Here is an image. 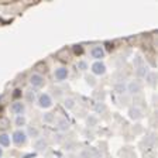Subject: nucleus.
I'll use <instances>...</instances> for the list:
<instances>
[{"mask_svg": "<svg viewBox=\"0 0 158 158\" xmlns=\"http://www.w3.org/2000/svg\"><path fill=\"white\" fill-rule=\"evenodd\" d=\"M26 140H27V134L24 131H21V130H17V131H14V134H13L14 144L21 145V144H24V143H26Z\"/></svg>", "mask_w": 158, "mask_h": 158, "instance_id": "nucleus-1", "label": "nucleus"}, {"mask_svg": "<svg viewBox=\"0 0 158 158\" xmlns=\"http://www.w3.org/2000/svg\"><path fill=\"white\" fill-rule=\"evenodd\" d=\"M30 83L34 86V88H41L44 85V78L40 73H33L31 78H30Z\"/></svg>", "mask_w": 158, "mask_h": 158, "instance_id": "nucleus-2", "label": "nucleus"}, {"mask_svg": "<svg viewBox=\"0 0 158 158\" xmlns=\"http://www.w3.org/2000/svg\"><path fill=\"white\" fill-rule=\"evenodd\" d=\"M92 72L95 73V75H103V73L106 72L105 64L100 62V61H96V62L92 65Z\"/></svg>", "mask_w": 158, "mask_h": 158, "instance_id": "nucleus-3", "label": "nucleus"}, {"mask_svg": "<svg viewBox=\"0 0 158 158\" xmlns=\"http://www.w3.org/2000/svg\"><path fill=\"white\" fill-rule=\"evenodd\" d=\"M38 105L41 106V107H49V106L52 105V100H51L49 95H47V93H43V95L38 98Z\"/></svg>", "mask_w": 158, "mask_h": 158, "instance_id": "nucleus-4", "label": "nucleus"}, {"mask_svg": "<svg viewBox=\"0 0 158 158\" xmlns=\"http://www.w3.org/2000/svg\"><path fill=\"white\" fill-rule=\"evenodd\" d=\"M141 90V83L138 81H133L130 85H128V92L130 93H138Z\"/></svg>", "mask_w": 158, "mask_h": 158, "instance_id": "nucleus-5", "label": "nucleus"}, {"mask_svg": "<svg viewBox=\"0 0 158 158\" xmlns=\"http://www.w3.org/2000/svg\"><path fill=\"white\" fill-rule=\"evenodd\" d=\"M66 76H68V69L66 68H58L55 71V78L58 81H64V79H66Z\"/></svg>", "mask_w": 158, "mask_h": 158, "instance_id": "nucleus-6", "label": "nucleus"}, {"mask_svg": "<svg viewBox=\"0 0 158 158\" xmlns=\"http://www.w3.org/2000/svg\"><path fill=\"white\" fill-rule=\"evenodd\" d=\"M92 56L96 59H100L105 56V51H103L102 47H95V48L92 49Z\"/></svg>", "mask_w": 158, "mask_h": 158, "instance_id": "nucleus-7", "label": "nucleus"}, {"mask_svg": "<svg viewBox=\"0 0 158 158\" xmlns=\"http://www.w3.org/2000/svg\"><path fill=\"white\" fill-rule=\"evenodd\" d=\"M11 112H14L16 114H21L24 112V105L21 102H16L11 105Z\"/></svg>", "mask_w": 158, "mask_h": 158, "instance_id": "nucleus-8", "label": "nucleus"}, {"mask_svg": "<svg viewBox=\"0 0 158 158\" xmlns=\"http://www.w3.org/2000/svg\"><path fill=\"white\" fill-rule=\"evenodd\" d=\"M135 73H137V76H140V78H145V76L148 75V68L147 66H138L137 71H135Z\"/></svg>", "mask_w": 158, "mask_h": 158, "instance_id": "nucleus-9", "label": "nucleus"}, {"mask_svg": "<svg viewBox=\"0 0 158 158\" xmlns=\"http://www.w3.org/2000/svg\"><path fill=\"white\" fill-rule=\"evenodd\" d=\"M0 144L3 145V147H9L10 145V135L7 134H0Z\"/></svg>", "mask_w": 158, "mask_h": 158, "instance_id": "nucleus-10", "label": "nucleus"}, {"mask_svg": "<svg viewBox=\"0 0 158 158\" xmlns=\"http://www.w3.org/2000/svg\"><path fill=\"white\" fill-rule=\"evenodd\" d=\"M128 113H130V117H131V118H135V120L141 117V112H140L138 109H131V110H130Z\"/></svg>", "mask_w": 158, "mask_h": 158, "instance_id": "nucleus-11", "label": "nucleus"}, {"mask_svg": "<svg viewBox=\"0 0 158 158\" xmlns=\"http://www.w3.org/2000/svg\"><path fill=\"white\" fill-rule=\"evenodd\" d=\"M26 98H27V100H28V102H34V100H35V92H34V90H31V89H30V90H27Z\"/></svg>", "mask_w": 158, "mask_h": 158, "instance_id": "nucleus-12", "label": "nucleus"}, {"mask_svg": "<svg viewBox=\"0 0 158 158\" xmlns=\"http://www.w3.org/2000/svg\"><path fill=\"white\" fill-rule=\"evenodd\" d=\"M9 126H10V122L7 118H0V128H2V130H6Z\"/></svg>", "mask_w": 158, "mask_h": 158, "instance_id": "nucleus-13", "label": "nucleus"}, {"mask_svg": "<svg viewBox=\"0 0 158 158\" xmlns=\"http://www.w3.org/2000/svg\"><path fill=\"white\" fill-rule=\"evenodd\" d=\"M64 105H65V107L66 109H72L73 106H75V100H73V99H65V103H64Z\"/></svg>", "mask_w": 158, "mask_h": 158, "instance_id": "nucleus-14", "label": "nucleus"}, {"mask_svg": "<svg viewBox=\"0 0 158 158\" xmlns=\"http://www.w3.org/2000/svg\"><path fill=\"white\" fill-rule=\"evenodd\" d=\"M147 79H148V83H150V85H154V83H155V79H157V75H155L154 72H152V73H148Z\"/></svg>", "mask_w": 158, "mask_h": 158, "instance_id": "nucleus-15", "label": "nucleus"}, {"mask_svg": "<svg viewBox=\"0 0 158 158\" xmlns=\"http://www.w3.org/2000/svg\"><path fill=\"white\" fill-rule=\"evenodd\" d=\"M45 147H47V143L44 141V140H40V141H37V144H35L37 150H44Z\"/></svg>", "mask_w": 158, "mask_h": 158, "instance_id": "nucleus-16", "label": "nucleus"}, {"mask_svg": "<svg viewBox=\"0 0 158 158\" xmlns=\"http://www.w3.org/2000/svg\"><path fill=\"white\" fill-rule=\"evenodd\" d=\"M16 124L17 126H24L26 124V118H24L23 116H19V117L16 118Z\"/></svg>", "mask_w": 158, "mask_h": 158, "instance_id": "nucleus-17", "label": "nucleus"}, {"mask_svg": "<svg viewBox=\"0 0 158 158\" xmlns=\"http://www.w3.org/2000/svg\"><path fill=\"white\" fill-rule=\"evenodd\" d=\"M58 124H59V128H61V130H66V128L69 127L68 122H65V120H61V122H59Z\"/></svg>", "mask_w": 158, "mask_h": 158, "instance_id": "nucleus-18", "label": "nucleus"}, {"mask_svg": "<svg viewBox=\"0 0 158 158\" xmlns=\"http://www.w3.org/2000/svg\"><path fill=\"white\" fill-rule=\"evenodd\" d=\"M124 89H126V86L123 85V83H118V85H116V90H117L118 93H123V92H124Z\"/></svg>", "mask_w": 158, "mask_h": 158, "instance_id": "nucleus-19", "label": "nucleus"}, {"mask_svg": "<svg viewBox=\"0 0 158 158\" xmlns=\"http://www.w3.org/2000/svg\"><path fill=\"white\" fill-rule=\"evenodd\" d=\"M28 133L31 135H34V137H37V135H38V131H37V128H34V127H30L28 128Z\"/></svg>", "mask_w": 158, "mask_h": 158, "instance_id": "nucleus-20", "label": "nucleus"}, {"mask_svg": "<svg viewBox=\"0 0 158 158\" xmlns=\"http://www.w3.org/2000/svg\"><path fill=\"white\" fill-rule=\"evenodd\" d=\"M52 118H54V116L51 114V113H47V114L44 116V120H45V122H51Z\"/></svg>", "mask_w": 158, "mask_h": 158, "instance_id": "nucleus-21", "label": "nucleus"}, {"mask_svg": "<svg viewBox=\"0 0 158 158\" xmlns=\"http://www.w3.org/2000/svg\"><path fill=\"white\" fill-rule=\"evenodd\" d=\"M73 51H75V54H82V47L81 45H75V48H73Z\"/></svg>", "mask_w": 158, "mask_h": 158, "instance_id": "nucleus-22", "label": "nucleus"}, {"mask_svg": "<svg viewBox=\"0 0 158 158\" xmlns=\"http://www.w3.org/2000/svg\"><path fill=\"white\" fill-rule=\"evenodd\" d=\"M141 62H143V59L140 58V56H137V59H135V61H134V65L138 68V66H141Z\"/></svg>", "mask_w": 158, "mask_h": 158, "instance_id": "nucleus-23", "label": "nucleus"}, {"mask_svg": "<svg viewBox=\"0 0 158 158\" xmlns=\"http://www.w3.org/2000/svg\"><path fill=\"white\" fill-rule=\"evenodd\" d=\"M78 68L79 69H86V64L85 62H79L78 64Z\"/></svg>", "mask_w": 158, "mask_h": 158, "instance_id": "nucleus-24", "label": "nucleus"}, {"mask_svg": "<svg viewBox=\"0 0 158 158\" xmlns=\"http://www.w3.org/2000/svg\"><path fill=\"white\" fill-rule=\"evenodd\" d=\"M21 95V90H20V89H16V90H14V98H19V96Z\"/></svg>", "mask_w": 158, "mask_h": 158, "instance_id": "nucleus-25", "label": "nucleus"}, {"mask_svg": "<svg viewBox=\"0 0 158 158\" xmlns=\"http://www.w3.org/2000/svg\"><path fill=\"white\" fill-rule=\"evenodd\" d=\"M95 122H96V120H95V118H93V117L90 118V120H88V123H92V124H93V123H95Z\"/></svg>", "mask_w": 158, "mask_h": 158, "instance_id": "nucleus-26", "label": "nucleus"}, {"mask_svg": "<svg viewBox=\"0 0 158 158\" xmlns=\"http://www.w3.org/2000/svg\"><path fill=\"white\" fill-rule=\"evenodd\" d=\"M2 155H3V150L0 148V158H2Z\"/></svg>", "mask_w": 158, "mask_h": 158, "instance_id": "nucleus-27", "label": "nucleus"}]
</instances>
